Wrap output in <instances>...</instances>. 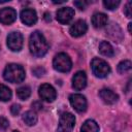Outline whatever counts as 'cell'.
<instances>
[{
	"mask_svg": "<svg viewBox=\"0 0 132 132\" xmlns=\"http://www.w3.org/2000/svg\"><path fill=\"white\" fill-rule=\"evenodd\" d=\"M29 47H30V52L33 56L42 57L46 54V52L48 50V44H47L44 36L40 32L35 31L30 36Z\"/></svg>",
	"mask_w": 132,
	"mask_h": 132,
	"instance_id": "cell-1",
	"label": "cell"
},
{
	"mask_svg": "<svg viewBox=\"0 0 132 132\" xmlns=\"http://www.w3.org/2000/svg\"><path fill=\"white\" fill-rule=\"evenodd\" d=\"M3 77L9 82L19 84L25 79V70L19 64H8L4 69Z\"/></svg>",
	"mask_w": 132,
	"mask_h": 132,
	"instance_id": "cell-2",
	"label": "cell"
},
{
	"mask_svg": "<svg viewBox=\"0 0 132 132\" xmlns=\"http://www.w3.org/2000/svg\"><path fill=\"white\" fill-rule=\"evenodd\" d=\"M53 66L56 70L60 72H68L72 67V62L67 54L60 53L55 56L53 61Z\"/></svg>",
	"mask_w": 132,
	"mask_h": 132,
	"instance_id": "cell-3",
	"label": "cell"
},
{
	"mask_svg": "<svg viewBox=\"0 0 132 132\" xmlns=\"http://www.w3.org/2000/svg\"><path fill=\"white\" fill-rule=\"evenodd\" d=\"M92 70H93V73L97 76V77H100V78H103L105 76L108 75V73L110 72V67L109 65L102 59H99V58H95L92 60Z\"/></svg>",
	"mask_w": 132,
	"mask_h": 132,
	"instance_id": "cell-4",
	"label": "cell"
},
{
	"mask_svg": "<svg viewBox=\"0 0 132 132\" xmlns=\"http://www.w3.org/2000/svg\"><path fill=\"white\" fill-rule=\"evenodd\" d=\"M74 124H75L74 116L70 112H64L60 118L57 132H72Z\"/></svg>",
	"mask_w": 132,
	"mask_h": 132,
	"instance_id": "cell-5",
	"label": "cell"
},
{
	"mask_svg": "<svg viewBox=\"0 0 132 132\" xmlns=\"http://www.w3.org/2000/svg\"><path fill=\"white\" fill-rule=\"evenodd\" d=\"M23 41L24 39L20 32H11L7 36V46L13 52H19L22 48Z\"/></svg>",
	"mask_w": 132,
	"mask_h": 132,
	"instance_id": "cell-6",
	"label": "cell"
},
{
	"mask_svg": "<svg viewBox=\"0 0 132 132\" xmlns=\"http://www.w3.org/2000/svg\"><path fill=\"white\" fill-rule=\"evenodd\" d=\"M39 96L42 100L47 102H53L57 97L56 90L48 84H43L39 87Z\"/></svg>",
	"mask_w": 132,
	"mask_h": 132,
	"instance_id": "cell-7",
	"label": "cell"
},
{
	"mask_svg": "<svg viewBox=\"0 0 132 132\" xmlns=\"http://www.w3.org/2000/svg\"><path fill=\"white\" fill-rule=\"evenodd\" d=\"M71 106L78 112H82L87 109V100L85 96L80 94H72L69 97Z\"/></svg>",
	"mask_w": 132,
	"mask_h": 132,
	"instance_id": "cell-8",
	"label": "cell"
},
{
	"mask_svg": "<svg viewBox=\"0 0 132 132\" xmlns=\"http://www.w3.org/2000/svg\"><path fill=\"white\" fill-rule=\"evenodd\" d=\"M74 16V10L71 7H62L57 11V20L61 24H68Z\"/></svg>",
	"mask_w": 132,
	"mask_h": 132,
	"instance_id": "cell-9",
	"label": "cell"
},
{
	"mask_svg": "<svg viewBox=\"0 0 132 132\" xmlns=\"http://www.w3.org/2000/svg\"><path fill=\"white\" fill-rule=\"evenodd\" d=\"M16 19V11L11 7H5L0 10V23L9 25Z\"/></svg>",
	"mask_w": 132,
	"mask_h": 132,
	"instance_id": "cell-10",
	"label": "cell"
},
{
	"mask_svg": "<svg viewBox=\"0 0 132 132\" xmlns=\"http://www.w3.org/2000/svg\"><path fill=\"white\" fill-rule=\"evenodd\" d=\"M21 20L27 26H32L37 22V14L34 9L25 8L21 11Z\"/></svg>",
	"mask_w": 132,
	"mask_h": 132,
	"instance_id": "cell-11",
	"label": "cell"
},
{
	"mask_svg": "<svg viewBox=\"0 0 132 132\" xmlns=\"http://www.w3.org/2000/svg\"><path fill=\"white\" fill-rule=\"evenodd\" d=\"M88 30V26L86 24L85 21L82 20H78L76 21L69 29V33L72 37H79L81 35H84Z\"/></svg>",
	"mask_w": 132,
	"mask_h": 132,
	"instance_id": "cell-12",
	"label": "cell"
},
{
	"mask_svg": "<svg viewBox=\"0 0 132 132\" xmlns=\"http://www.w3.org/2000/svg\"><path fill=\"white\" fill-rule=\"evenodd\" d=\"M87 86V76L84 71H77L72 77V87L76 90H82Z\"/></svg>",
	"mask_w": 132,
	"mask_h": 132,
	"instance_id": "cell-13",
	"label": "cell"
},
{
	"mask_svg": "<svg viewBox=\"0 0 132 132\" xmlns=\"http://www.w3.org/2000/svg\"><path fill=\"white\" fill-rule=\"evenodd\" d=\"M99 96L106 104H113L118 101L119 96L109 89H102L99 91Z\"/></svg>",
	"mask_w": 132,
	"mask_h": 132,
	"instance_id": "cell-14",
	"label": "cell"
},
{
	"mask_svg": "<svg viewBox=\"0 0 132 132\" xmlns=\"http://www.w3.org/2000/svg\"><path fill=\"white\" fill-rule=\"evenodd\" d=\"M92 24L95 28H101L107 24V15L102 12H97L92 16Z\"/></svg>",
	"mask_w": 132,
	"mask_h": 132,
	"instance_id": "cell-15",
	"label": "cell"
},
{
	"mask_svg": "<svg viewBox=\"0 0 132 132\" xmlns=\"http://www.w3.org/2000/svg\"><path fill=\"white\" fill-rule=\"evenodd\" d=\"M81 132H99V126L93 120H87L80 129Z\"/></svg>",
	"mask_w": 132,
	"mask_h": 132,
	"instance_id": "cell-16",
	"label": "cell"
},
{
	"mask_svg": "<svg viewBox=\"0 0 132 132\" xmlns=\"http://www.w3.org/2000/svg\"><path fill=\"white\" fill-rule=\"evenodd\" d=\"M99 52L105 57H112L113 56V48L111 44L107 41H102L99 44Z\"/></svg>",
	"mask_w": 132,
	"mask_h": 132,
	"instance_id": "cell-17",
	"label": "cell"
},
{
	"mask_svg": "<svg viewBox=\"0 0 132 132\" xmlns=\"http://www.w3.org/2000/svg\"><path fill=\"white\" fill-rule=\"evenodd\" d=\"M23 121L25 122V124H27L28 126H33L36 124L37 122V116L35 114V112L33 111H26L23 116Z\"/></svg>",
	"mask_w": 132,
	"mask_h": 132,
	"instance_id": "cell-18",
	"label": "cell"
},
{
	"mask_svg": "<svg viewBox=\"0 0 132 132\" xmlns=\"http://www.w3.org/2000/svg\"><path fill=\"white\" fill-rule=\"evenodd\" d=\"M16 95L18 97L21 99V100H26L30 97L31 95V89L27 86H24V87H21L16 90Z\"/></svg>",
	"mask_w": 132,
	"mask_h": 132,
	"instance_id": "cell-19",
	"label": "cell"
},
{
	"mask_svg": "<svg viewBox=\"0 0 132 132\" xmlns=\"http://www.w3.org/2000/svg\"><path fill=\"white\" fill-rule=\"evenodd\" d=\"M11 98V91L8 87L4 85H0V100L8 101Z\"/></svg>",
	"mask_w": 132,
	"mask_h": 132,
	"instance_id": "cell-20",
	"label": "cell"
},
{
	"mask_svg": "<svg viewBox=\"0 0 132 132\" xmlns=\"http://www.w3.org/2000/svg\"><path fill=\"white\" fill-rule=\"evenodd\" d=\"M131 62L129 61V60H124V61H122L121 63H119V65H118V71H119V73H122V74H124V73H126V72H128L130 69H131Z\"/></svg>",
	"mask_w": 132,
	"mask_h": 132,
	"instance_id": "cell-21",
	"label": "cell"
},
{
	"mask_svg": "<svg viewBox=\"0 0 132 132\" xmlns=\"http://www.w3.org/2000/svg\"><path fill=\"white\" fill-rule=\"evenodd\" d=\"M103 5L105 6L106 9L113 10L120 5V1L119 0H104L103 1Z\"/></svg>",
	"mask_w": 132,
	"mask_h": 132,
	"instance_id": "cell-22",
	"label": "cell"
},
{
	"mask_svg": "<svg viewBox=\"0 0 132 132\" xmlns=\"http://www.w3.org/2000/svg\"><path fill=\"white\" fill-rule=\"evenodd\" d=\"M131 5H132V2H131V1H128L127 4L125 5L124 13L126 14L127 18H131Z\"/></svg>",
	"mask_w": 132,
	"mask_h": 132,
	"instance_id": "cell-23",
	"label": "cell"
},
{
	"mask_svg": "<svg viewBox=\"0 0 132 132\" xmlns=\"http://www.w3.org/2000/svg\"><path fill=\"white\" fill-rule=\"evenodd\" d=\"M8 125H9L8 121H7L5 118L0 117V130H4V129H6V128L8 127Z\"/></svg>",
	"mask_w": 132,
	"mask_h": 132,
	"instance_id": "cell-24",
	"label": "cell"
},
{
	"mask_svg": "<svg viewBox=\"0 0 132 132\" xmlns=\"http://www.w3.org/2000/svg\"><path fill=\"white\" fill-rule=\"evenodd\" d=\"M33 73L36 75V76H40V75H43L45 73V70L42 68V67H36L33 69Z\"/></svg>",
	"mask_w": 132,
	"mask_h": 132,
	"instance_id": "cell-25",
	"label": "cell"
},
{
	"mask_svg": "<svg viewBox=\"0 0 132 132\" xmlns=\"http://www.w3.org/2000/svg\"><path fill=\"white\" fill-rule=\"evenodd\" d=\"M20 110H21V107H20L19 104H13V105L10 107V111H11V113H12L13 116L19 114V113H20Z\"/></svg>",
	"mask_w": 132,
	"mask_h": 132,
	"instance_id": "cell-26",
	"label": "cell"
},
{
	"mask_svg": "<svg viewBox=\"0 0 132 132\" xmlns=\"http://www.w3.org/2000/svg\"><path fill=\"white\" fill-rule=\"evenodd\" d=\"M74 5H75L77 8H79V9L84 10V9L86 8L87 2H85V1H75V2H74Z\"/></svg>",
	"mask_w": 132,
	"mask_h": 132,
	"instance_id": "cell-27",
	"label": "cell"
},
{
	"mask_svg": "<svg viewBox=\"0 0 132 132\" xmlns=\"http://www.w3.org/2000/svg\"><path fill=\"white\" fill-rule=\"evenodd\" d=\"M32 107H34V109H36V110H40L42 108V104L40 102H34L32 104Z\"/></svg>",
	"mask_w": 132,
	"mask_h": 132,
	"instance_id": "cell-28",
	"label": "cell"
},
{
	"mask_svg": "<svg viewBox=\"0 0 132 132\" xmlns=\"http://www.w3.org/2000/svg\"><path fill=\"white\" fill-rule=\"evenodd\" d=\"M44 20H45L46 22H50V21H51V14L47 13V12H45V13H44Z\"/></svg>",
	"mask_w": 132,
	"mask_h": 132,
	"instance_id": "cell-29",
	"label": "cell"
},
{
	"mask_svg": "<svg viewBox=\"0 0 132 132\" xmlns=\"http://www.w3.org/2000/svg\"><path fill=\"white\" fill-rule=\"evenodd\" d=\"M131 26H132V24L129 23V24H128V31H129L130 33H131Z\"/></svg>",
	"mask_w": 132,
	"mask_h": 132,
	"instance_id": "cell-30",
	"label": "cell"
},
{
	"mask_svg": "<svg viewBox=\"0 0 132 132\" xmlns=\"http://www.w3.org/2000/svg\"><path fill=\"white\" fill-rule=\"evenodd\" d=\"M11 132H19V131H16V130H14V131H11Z\"/></svg>",
	"mask_w": 132,
	"mask_h": 132,
	"instance_id": "cell-31",
	"label": "cell"
}]
</instances>
